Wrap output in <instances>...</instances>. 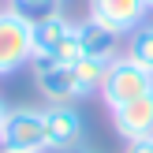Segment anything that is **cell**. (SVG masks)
Masks as SVG:
<instances>
[{"label": "cell", "mask_w": 153, "mask_h": 153, "mask_svg": "<svg viewBox=\"0 0 153 153\" xmlns=\"http://www.w3.org/2000/svg\"><path fill=\"white\" fill-rule=\"evenodd\" d=\"M146 94H153V71L142 67L138 60H131L127 52L116 56L108 64V71H105V82H101V101L108 105V112L127 105V101H138Z\"/></svg>", "instance_id": "obj_1"}, {"label": "cell", "mask_w": 153, "mask_h": 153, "mask_svg": "<svg viewBox=\"0 0 153 153\" xmlns=\"http://www.w3.org/2000/svg\"><path fill=\"white\" fill-rule=\"evenodd\" d=\"M34 60V22L15 7H0V79Z\"/></svg>", "instance_id": "obj_2"}, {"label": "cell", "mask_w": 153, "mask_h": 153, "mask_svg": "<svg viewBox=\"0 0 153 153\" xmlns=\"http://www.w3.org/2000/svg\"><path fill=\"white\" fill-rule=\"evenodd\" d=\"M30 71H34V82H37V90H41V97L49 105H75V101H82V97H90V90L82 86L75 64L34 56L30 60Z\"/></svg>", "instance_id": "obj_3"}, {"label": "cell", "mask_w": 153, "mask_h": 153, "mask_svg": "<svg viewBox=\"0 0 153 153\" xmlns=\"http://www.w3.org/2000/svg\"><path fill=\"white\" fill-rule=\"evenodd\" d=\"M0 146L15 153H49V138H45V112L41 108H11L7 112Z\"/></svg>", "instance_id": "obj_4"}, {"label": "cell", "mask_w": 153, "mask_h": 153, "mask_svg": "<svg viewBox=\"0 0 153 153\" xmlns=\"http://www.w3.org/2000/svg\"><path fill=\"white\" fill-rule=\"evenodd\" d=\"M149 4L146 0H90V19L105 22L108 30H116L120 37L134 34V30L146 22Z\"/></svg>", "instance_id": "obj_5"}, {"label": "cell", "mask_w": 153, "mask_h": 153, "mask_svg": "<svg viewBox=\"0 0 153 153\" xmlns=\"http://www.w3.org/2000/svg\"><path fill=\"white\" fill-rule=\"evenodd\" d=\"M45 112V138H49V149L64 153L71 146H79L82 142V131H86V123H82L79 108L75 105H49Z\"/></svg>", "instance_id": "obj_6"}, {"label": "cell", "mask_w": 153, "mask_h": 153, "mask_svg": "<svg viewBox=\"0 0 153 153\" xmlns=\"http://www.w3.org/2000/svg\"><path fill=\"white\" fill-rule=\"evenodd\" d=\"M112 127L123 142H142L153 138V94L138 97V101H127L120 108H112Z\"/></svg>", "instance_id": "obj_7"}, {"label": "cell", "mask_w": 153, "mask_h": 153, "mask_svg": "<svg viewBox=\"0 0 153 153\" xmlns=\"http://www.w3.org/2000/svg\"><path fill=\"white\" fill-rule=\"evenodd\" d=\"M75 34H79L82 60H105V64H112V60L120 56V34H116V30H108L105 22L86 19V22L75 26Z\"/></svg>", "instance_id": "obj_8"}, {"label": "cell", "mask_w": 153, "mask_h": 153, "mask_svg": "<svg viewBox=\"0 0 153 153\" xmlns=\"http://www.w3.org/2000/svg\"><path fill=\"white\" fill-rule=\"evenodd\" d=\"M75 34V22L67 19L64 11H52L45 19L34 22V56H56L60 45Z\"/></svg>", "instance_id": "obj_9"}, {"label": "cell", "mask_w": 153, "mask_h": 153, "mask_svg": "<svg viewBox=\"0 0 153 153\" xmlns=\"http://www.w3.org/2000/svg\"><path fill=\"white\" fill-rule=\"evenodd\" d=\"M127 56L153 71V22H142L134 34H127Z\"/></svg>", "instance_id": "obj_10"}, {"label": "cell", "mask_w": 153, "mask_h": 153, "mask_svg": "<svg viewBox=\"0 0 153 153\" xmlns=\"http://www.w3.org/2000/svg\"><path fill=\"white\" fill-rule=\"evenodd\" d=\"M60 4H64V0H11L7 7H15V11L26 15L30 22H37V19H45V15L60 11Z\"/></svg>", "instance_id": "obj_11"}, {"label": "cell", "mask_w": 153, "mask_h": 153, "mask_svg": "<svg viewBox=\"0 0 153 153\" xmlns=\"http://www.w3.org/2000/svg\"><path fill=\"white\" fill-rule=\"evenodd\" d=\"M127 153H153V138H142V142H127Z\"/></svg>", "instance_id": "obj_12"}, {"label": "cell", "mask_w": 153, "mask_h": 153, "mask_svg": "<svg viewBox=\"0 0 153 153\" xmlns=\"http://www.w3.org/2000/svg\"><path fill=\"white\" fill-rule=\"evenodd\" d=\"M7 112H11V108H7V105H4V97H0V134H4V123H7Z\"/></svg>", "instance_id": "obj_13"}, {"label": "cell", "mask_w": 153, "mask_h": 153, "mask_svg": "<svg viewBox=\"0 0 153 153\" xmlns=\"http://www.w3.org/2000/svg\"><path fill=\"white\" fill-rule=\"evenodd\" d=\"M64 153H94V149H90V146H82V142H79V146H71V149H64Z\"/></svg>", "instance_id": "obj_14"}, {"label": "cell", "mask_w": 153, "mask_h": 153, "mask_svg": "<svg viewBox=\"0 0 153 153\" xmlns=\"http://www.w3.org/2000/svg\"><path fill=\"white\" fill-rule=\"evenodd\" d=\"M146 4H149V11H153V0H146Z\"/></svg>", "instance_id": "obj_15"}, {"label": "cell", "mask_w": 153, "mask_h": 153, "mask_svg": "<svg viewBox=\"0 0 153 153\" xmlns=\"http://www.w3.org/2000/svg\"><path fill=\"white\" fill-rule=\"evenodd\" d=\"M0 153H15V149H0Z\"/></svg>", "instance_id": "obj_16"}]
</instances>
